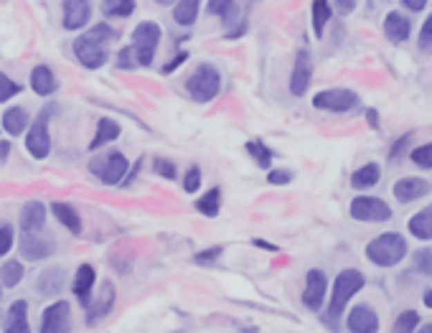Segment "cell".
<instances>
[{
	"label": "cell",
	"instance_id": "obj_50",
	"mask_svg": "<svg viewBox=\"0 0 432 333\" xmlns=\"http://www.w3.org/2000/svg\"><path fill=\"white\" fill-rule=\"evenodd\" d=\"M402 6H404V8H409V10H422L424 6H427V0H402Z\"/></svg>",
	"mask_w": 432,
	"mask_h": 333
},
{
	"label": "cell",
	"instance_id": "obj_20",
	"mask_svg": "<svg viewBox=\"0 0 432 333\" xmlns=\"http://www.w3.org/2000/svg\"><path fill=\"white\" fill-rule=\"evenodd\" d=\"M46 224V207L41 201H28L21 209V229L24 231H41Z\"/></svg>",
	"mask_w": 432,
	"mask_h": 333
},
{
	"label": "cell",
	"instance_id": "obj_22",
	"mask_svg": "<svg viewBox=\"0 0 432 333\" xmlns=\"http://www.w3.org/2000/svg\"><path fill=\"white\" fill-rule=\"evenodd\" d=\"M120 133H122V127H120L115 120H110V117L100 120V122H97V135H95V140L89 143V151H100L102 145L115 143L120 137Z\"/></svg>",
	"mask_w": 432,
	"mask_h": 333
},
{
	"label": "cell",
	"instance_id": "obj_38",
	"mask_svg": "<svg viewBox=\"0 0 432 333\" xmlns=\"http://www.w3.org/2000/svg\"><path fill=\"white\" fill-rule=\"evenodd\" d=\"M21 84L18 82H13L8 77V74H0V102H8V99H13L16 95H21Z\"/></svg>",
	"mask_w": 432,
	"mask_h": 333
},
{
	"label": "cell",
	"instance_id": "obj_26",
	"mask_svg": "<svg viewBox=\"0 0 432 333\" xmlns=\"http://www.w3.org/2000/svg\"><path fill=\"white\" fill-rule=\"evenodd\" d=\"M379 178H382V168H379V163H366V166H361L359 171H354V175H351V186H354L356 191L361 189H371V186H377Z\"/></svg>",
	"mask_w": 432,
	"mask_h": 333
},
{
	"label": "cell",
	"instance_id": "obj_45",
	"mask_svg": "<svg viewBox=\"0 0 432 333\" xmlns=\"http://www.w3.org/2000/svg\"><path fill=\"white\" fill-rule=\"evenodd\" d=\"M118 66H120V69H135V66H138V64H135V56H133V48H130V46L120 51Z\"/></svg>",
	"mask_w": 432,
	"mask_h": 333
},
{
	"label": "cell",
	"instance_id": "obj_1",
	"mask_svg": "<svg viewBox=\"0 0 432 333\" xmlns=\"http://www.w3.org/2000/svg\"><path fill=\"white\" fill-rule=\"evenodd\" d=\"M115 36L110 26H92L89 31H84L74 41V54H77L79 64L86 66V69H100L107 56H110V41Z\"/></svg>",
	"mask_w": 432,
	"mask_h": 333
},
{
	"label": "cell",
	"instance_id": "obj_24",
	"mask_svg": "<svg viewBox=\"0 0 432 333\" xmlns=\"http://www.w3.org/2000/svg\"><path fill=\"white\" fill-rule=\"evenodd\" d=\"M407 229L412 237L422 239V242H430L432 239V204L422 211H417L412 219H409Z\"/></svg>",
	"mask_w": 432,
	"mask_h": 333
},
{
	"label": "cell",
	"instance_id": "obj_46",
	"mask_svg": "<svg viewBox=\"0 0 432 333\" xmlns=\"http://www.w3.org/2000/svg\"><path fill=\"white\" fill-rule=\"evenodd\" d=\"M267 181L272 183V186H285V183L292 181V173L290 171H270Z\"/></svg>",
	"mask_w": 432,
	"mask_h": 333
},
{
	"label": "cell",
	"instance_id": "obj_33",
	"mask_svg": "<svg viewBox=\"0 0 432 333\" xmlns=\"http://www.w3.org/2000/svg\"><path fill=\"white\" fill-rule=\"evenodd\" d=\"M196 209L204 216H216V214H219V209H221V189H219V186L209 189V193H206L204 198H198Z\"/></svg>",
	"mask_w": 432,
	"mask_h": 333
},
{
	"label": "cell",
	"instance_id": "obj_30",
	"mask_svg": "<svg viewBox=\"0 0 432 333\" xmlns=\"http://www.w3.org/2000/svg\"><path fill=\"white\" fill-rule=\"evenodd\" d=\"M236 10L239 8H236L234 0H209L206 3V13L209 16H219L227 26L236 18Z\"/></svg>",
	"mask_w": 432,
	"mask_h": 333
},
{
	"label": "cell",
	"instance_id": "obj_35",
	"mask_svg": "<svg viewBox=\"0 0 432 333\" xmlns=\"http://www.w3.org/2000/svg\"><path fill=\"white\" fill-rule=\"evenodd\" d=\"M420 325V313L417 310H404L397 316L392 325V333H415V328Z\"/></svg>",
	"mask_w": 432,
	"mask_h": 333
},
{
	"label": "cell",
	"instance_id": "obj_25",
	"mask_svg": "<svg viewBox=\"0 0 432 333\" xmlns=\"http://www.w3.org/2000/svg\"><path fill=\"white\" fill-rule=\"evenodd\" d=\"M26 127H28V112L24 107H8V110L3 112V130L8 135L13 137L24 135Z\"/></svg>",
	"mask_w": 432,
	"mask_h": 333
},
{
	"label": "cell",
	"instance_id": "obj_6",
	"mask_svg": "<svg viewBox=\"0 0 432 333\" xmlns=\"http://www.w3.org/2000/svg\"><path fill=\"white\" fill-rule=\"evenodd\" d=\"M89 168H92V173H95L102 183H107V186H118V183L125 178L127 171H130V163H127V158L120 151H112V153H107V155H102V158L92 160Z\"/></svg>",
	"mask_w": 432,
	"mask_h": 333
},
{
	"label": "cell",
	"instance_id": "obj_37",
	"mask_svg": "<svg viewBox=\"0 0 432 333\" xmlns=\"http://www.w3.org/2000/svg\"><path fill=\"white\" fill-rule=\"evenodd\" d=\"M409 158H412V163H415V166L432 171V143H424V145H417V148H412Z\"/></svg>",
	"mask_w": 432,
	"mask_h": 333
},
{
	"label": "cell",
	"instance_id": "obj_11",
	"mask_svg": "<svg viewBox=\"0 0 432 333\" xmlns=\"http://www.w3.org/2000/svg\"><path fill=\"white\" fill-rule=\"evenodd\" d=\"M310 79H313V56L308 48H300L290 74V92L295 97H303L310 87Z\"/></svg>",
	"mask_w": 432,
	"mask_h": 333
},
{
	"label": "cell",
	"instance_id": "obj_49",
	"mask_svg": "<svg viewBox=\"0 0 432 333\" xmlns=\"http://www.w3.org/2000/svg\"><path fill=\"white\" fill-rule=\"evenodd\" d=\"M186 59H189V54H178V56H176V59H173V61H168V64H165V66H163V72H165V74L176 72V69H178V66H181V64L186 61Z\"/></svg>",
	"mask_w": 432,
	"mask_h": 333
},
{
	"label": "cell",
	"instance_id": "obj_23",
	"mask_svg": "<svg viewBox=\"0 0 432 333\" xmlns=\"http://www.w3.org/2000/svg\"><path fill=\"white\" fill-rule=\"evenodd\" d=\"M31 87H33V92L36 95H41V97H48V95H54L56 92V77H54V72L48 69V66H36L31 72Z\"/></svg>",
	"mask_w": 432,
	"mask_h": 333
},
{
	"label": "cell",
	"instance_id": "obj_44",
	"mask_svg": "<svg viewBox=\"0 0 432 333\" xmlns=\"http://www.w3.org/2000/svg\"><path fill=\"white\" fill-rule=\"evenodd\" d=\"M156 173H158V175H165L168 181H173V178H176V166H173L171 160L156 158Z\"/></svg>",
	"mask_w": 432,
	"mask_h": 333
},
{
	"label": "cell",
	"instance_id": "obj_19",
	"mask_svg": "<svg viewBox=\"0 0 432 333\" xmlns=\"http://www.w3.org/2000/svg\"><path fill=\"white\" fill-rule=\"evenodd\" d=\"M95 267L92 265H82L77 270V278H74V295L82 305H89L92 303V287H95Z\"/></svg>",
	"mask_w": 432,
	"mask_h": 333
},
{
	"label": "cell",
	"instance_id": "obj_34",
	"mask_svg": "<svg viewBox=\"0 0 432 333\" xmlns=\"http://www.w3.org/2000/svg\"><path fill=\"white\" fill-rule=\"evenodd\" d=\"M244 148H247V153H250L252 158L257 160L259 168H265V171H267V168H272V151H270L265 143H259V140H250V143L244 145Z\"/></svg>",
	"mask_w": 432,
	"mask_h": 333
},
{
	"label": "cell",
	"instance_id": "obj_48",
	"mask_svg": "<svg viewBox=\"0 0 432 333\" xmlns=\"http://www.w3.org/2000/svg\"><path fill=\"white\" fill-rule=\"evenodd\" d=\"M330 3H333V6H336L338 8V13H351V10H354V6H356V0H330Z\"/></svg>",
	"mask_w": 432,
	"mask_h": 333
},
{
	"label": "cell",
	"instance_id": "obj_29",
	"mask_svg": "<svg viewBox=\"0 0 432 333\" xmlns=\"http://www.w3.org/2000/svg\"><path fill=\"white\" fill-rule=\"evenodd\" d=\"M198 6H201V0H178V3H176V8H173V18H176V23H181V26L196 23Z\"/></svg>",
	"mask_w": 432,
	"mask_h": 333
},
{
	"label": "cell",
	"instance_id": "obj_55",
	"mask_svg": "<svg viewBox=\"0 0 432 333\" xmlns=\"http://www.w3.org/2000/svg\"><path fill=\"white\" fill-rule=\"evenodd\" d=\"M417 333H432V323H424L422 328H420V331Z\"/></svg>",
	"mask_w": 432,
	"mask_h": 333
},
{
	"label": "cell",
	"instance_id": "obj_18",
	"mask_svg": "<svg viewBox=\"0 0 432 333\" xmlns=\"http://www.w3.org/2000/svg\"><path fill=\"white\" fill-rule=\"evenodd\" d=\"M112 305H115V287H112V283H104L100 301L89 303V305L84 308L86 310V323L89 325L100 323V321H102V318L112 310Z\"/></svg>",
	"mask_w": 432,
	"mask_h": 333
},
{
	"label": "cell",
	"instance_id": "obj_39",
	"mask_svg": "<svg viewBox=\"0 0 432 333\" xmlns=\"http://www.w3.org/2000/svg\"><path fill=\"white\" fill-rule=\"evenodd\" d=\"M412 265H415L417 272L432 275V249H417V252L412 254Z\"/></svg>",
	"mask_w": 432,
	"mask_h": 333
},
{
	"label": "cell",
	"instance_id": "obj_42",
	"mask_svg": "<svg viewBox=\"0 0 432 333\" xmlns=\"http://www.w3.org/2000/svg\"><path fill=\"white\" fill-rule=\"evenodd\" d=\"M10 247H13V229H10L8 224H3L0 227V257L8 254Z\"/></svg>",
	"mask_w": 432,
	"mask_h": 333
},
{
	"label": "cell",
	"instance_id": "obj_40",
	"mask_svg": "<svg viewBox=\"0 0 432 333\" xmlns=\"http://www.w3.org/2000/svg\"><path fill=\"white\" fill-rule=\"evenodd\" d=\"M183 189H186V193H196V191L201 189V168H198V166H191L189 171H186V178H183Z\"/></svg>",
	"mask_w": 432,
	"mask_h": 333
},
{
	"label": "cell",
	"instance_id": "obj_10",
	"mask_svg": "<svg viewBox=\"0 0 432 333\" xmlns=\"http://www.w3.org/2000/svg\"><path fill=\"white\" fill-rule=\"evenodd\" d=\"M71 331V310L66 301L51 303L41 316V333H69Z\"/></svg>",
	"mask_w": 432,
	"mask_h": 333
},
{
	"label": "cell",
	"instance_id": "obj_57",
	"mask_svg": "<svg viewBox=\"0 0 432 333\" xmlns=\"http://www.w3.org/2000/svg\"><path fill=\"white\" fill-rule=\"evenodd\" d=\"M0 293H3V290H0Z\"/></svg>",
	"mask_w": 432,
	"mask_h": 333
},
{
	"label": "cell",
	"instance_id": "obj_2",
	"mask_svg": "<svg viewBox=\"0 0 432 333\" xmlns=\"http://www.w3.org/2000/svg\"><path fill=\"white\" fill-rule=\"evenodd\" d=\"M364 283H366V278H364L359 270H354V267H346V270L338 272L336 283H333V295H330V303H328V316H326V323H330L333 328H336L338 316L344 313V308L348 305V301H351V298L361 290Z\"/></svg>",
	"mask_w": 432,
	"mask_h": 333
},
{
	"label": "cell",
	"instance_id": "obj_31",
	"mask_svg": "<svg viewBox=\"0 0 432 333\" xmlns=\"http://www.w3.org/2000/svg\"><path fill=\"white\" fill-rule=\"evenodd\" d=\"M330 3L328 0H313V33L321 39L323 31H326V26L330 21Z\"/></svg>",
	"mask_w": 432,
	"mask_h": 333
},
{
	"label": "cell",
	"instance_id": "obj_43",
	"mask_svg": "<svg viewBox=\"0 0 432 333\" xmlns=\"http://www.w3.org/2000/svg\"><path fill=\"white\" fill-rule=\"evenodd\" d=\"M412 133H407V135H402L400 140H397V143H394V148L392 151H389V160H397V158H402V155H404V151H407V145L412 143Z\"/></svg>",
	"mask_w": 432,
	"mask_h": 333
},
{
	"label": "cell",
	"instance_id": "obj_32",
	"mask_svg": "<svg viewBox=\"0 0 432 333\" xmlns=\"http://www.w3.org/2000/svg\"><path fill=\"white\" fill-rule=\"evenodd\" d=\"M24 280V265L18 260H8L0 267V285L3 287H16Z\"/></svg>",
	"mask_w": 432,
	"mask_h": 333
},
{
	"label": "cell",
	"instance_id": "obj_21",
	"mask_svg": "<svg viewBox=\"0 0 432 333\" xmlns=\"http://www.w3.org/2000/svg\"><path fill=\"white\" fill-rule=\"evenodd\" d=\"M6 333H31V325H28V303L26 301H16L8 308Z\"/></svg>",
	"mask_w": 432,
	"mask_h": 333
},
{
	"label": "cell",
	"instance_id": "obj_4",
	"mask_svg": "<svg viewBox=\"0 0 432 333\" xmlns=\"http://www.w3.org/2000/svg\"><path fill=\"white\" fill-rule=\"evenodd\" d=\"M186 89H189L194 102H212L214 97L221 92V74L216 72V66H212V64H201L196 72L189 77Z\"/></svg>",
	"mask_w": 432,
	"mask_h": 333
},
{
	"label": "cell",
	"instance_id": "obj_53",
	"mask_svg": "<svg viewBox=\"0 0 432 333\" xmlns=\"http://www.w3.org/2000/svg\"><path fill=\"white\" fill-rule=\"evenodd\" d=\"M10 153V143H0V160H6Z\"/></svg>",
	"mask_w": 432,
	"mask_h": 333
},
{
	"label": "cell",
	"instance_id": "obj_17",
	"mask_svg": "<svg viewBox=\"0 0 432 333\" xmlns=\"http://www.w3.org/2000/svg\"><path fill=\"white\" fill-rule=\"evenodd\" d=\"M409 33H412V23H409V18L400 10H392V13H386L384 18V36L392 44H404L409 39Z\"/></svg>",
	"mask_w": 432,
	"mask_h": 333
},
{
	"label": "cell",
	"instance_id": "obj_16",
	"mask_svg": "<svg viewBox=\"0 0 432 333\" xmlns=\"http://www.w3.org/2000/svg\"><path fill=\"white\" fill-rule=\"evenodd\" d=\"M394 198L400 201V204H409V201H417V198H422L430 193V183L424 181V178H415V175H409V178H400V181L394 183Z\"/></svg>",
	"mask_w": 432,
	"mask_h": 333
},
{
	"label": "cell",
	"instance_id": "obj_13",
	"mask_svg": "<svg viewBox=\"0 0 432 333\" xmlns=\"http://www.w3.org/2000/svg\"><path fill=\"white\" fill-rule=\"evenodd\" d=\"M54 252V239L41 231H24L21 237V254L26 260H44Z\"/></svg>",
	"mask_w": 432,
	"mask_h": 333
},
{
	"label": "cell",
	"instance_id": "obj_56",
	"mask_svg": "<svg viewBox=\"0 0 432 333\" xmlns=\"http://www.w3.org/2000/svg\"><path fill=\"white\" fill-rule=\"evenodd\" d=\"M156 3H160V6H168V3H173V0H156Z\"/></svg>",
	"mask_w": 432,
	"mask_h": 333
},
{
	"label": "cell",
	"instance_id": "obj_5",
	"mask_svg": "<svg viewBox=\"0 0 432 333\" xmlns=\"http://www.w3.org/2000/svg\"><path fill=\"white\" fill-rule=\"evenodd\" d=\"M160 44V26L145 21L133 31V56L138 66H150L156 59V48Z\"/></svg>",
	"mask_w": 432,
	"mask_h": 333
},
{
	"label": "cell",
	"instance_id": "obj_47",
	"mask_svg": "<svg viewBox=\"0 0 432 333\" xmlns=\"http://www.w3.org/2000/svg\"><path fill=\"white\" fill-rule=\"evenodd\" d=\"M219 254H221V247H212L209 252H198L194 260H196L198 265H209V262H214L216 257H219Z\"/></svg>",
	"mask_w": 432,
	"mask_h": 333
},
{
	"label": "cell",
	"instance_id": "obj_54",
	"mask_svg": "<svg viewBox=\"0 0 432 333\" xmlns=\"http://www.w3.org/2000/svg\"><path fill=\"white\" fill-rule=\"evenodd\" d=\"M424 305H427V308H432V287L427 290V293H424Z\"/></svg>",
	"mask_w": 432,
	"mask_h": 333
},
{
	"label": "cell",
	"instance_id": "obj_28",
	"mask_svg": "<svg viewBox=\"0 0 432 333\" xmlns=\"http://www.w3.org/2000/svg\"><path fill=\"white\" fill-rule=\"evenodd\" d=\"M62 285H64V270H59V267H51V270H46L36 280V290L41 295H56L62 290Z\"/></svg>",
	"mask_w": 432,
	"mask_h": 333
},
{
	"label": "cell",
	"instance_id": "obj_51",
	"mask_svg": "<svg viewBox=\"0 0 432 333\" xmlns=\"http://www.w3.org/2000/svg\"><path fill=\"white\" fill-rule=\"evenodd\" d=\"M366 120H369V125L374 127V130H379V115H377V110H369V112H366Z\"/></svg>",
	"mask_w": 432,
	"mask_h": 333
},
{
	"label": "cell",
	"instance_id": "obj_27",
	"mask_svg": "<svg viewBox=\"0 0 432 333\" xmlns=\"http://www.w3.org/2000/svg\"><path fill=\"white\" fill-rule=\"evenodd\" d=\"M54 214H56V219L64 224V229H69L71 234H79L82 231V216H79V211L74 207H69V204H54Z\"/></svg>",
	"mask_w": 432,
	"mask_h": 333
},
{
	"label": "cell",
	"instance_id": "obj_8",
	"mask_svg": "<svg viewBox=\"0 0 432 333\" xmlns=\"http://www.w3.org/2000/svg\"><path fill=\"white\" fill-rule=\"evenodd\" d=\"M48 115L51 110L41 112L39 117L33 120V125L26 133V148L36 160H44L51 153V135H48Z\"/></svg>",
	"mask_w": 432,
	"mask_h": 333
},
{
	"label": "cell",
	"instance_id": "obj_9",
	"mask_svg": "<svg viewBox=\"0 0 432 333\" xmlns=\"http://www.w3.org/2000/svg\"><path fill=\"white\" fill-rule=\"evenodd\" d=\"M359 104V95L354 89H326V92H318L313 97V107L315 110H326V112H348L354 110Z\"/></svg>",
	"mask_w": 432,
	"mask_h": 333
},
{
	"label": "cell",
	"instance_id": "obj_14",
	"mask_svg": "<svg viewBox=\"0 0 432 333\" xmlns=\"http://www.w3.org/2000/svg\"><path fill=\"white\" fill-rule=\"evenodd\" d=\"M346 325H348V331L351 333H379V316L377 310L361 303V305H356L351 308L348 318H346Z\"/></svg>",
	"mask_w": 432,
	"mask_h": 333
},
{
	"label": "cell",
	"instance_id": "obj_52",
	"mask_svg": "<svg viewBox=\"0 0 432 333\" xmlns=\"http://www.w3.org/2000/svg\"><path fill=\"white\" fill-rule=\"evenodd\" d=\"M254 245L262 247V249H267V252H277V247L270 245V242H265V239H254Z\"/></svg>",
	"mask_w": 432,
	"mask_h": 333
},
{
	"label": "cell",
	"instance_id": "obj_41",
	"mask_svg": "<svg viewBox=\"0 0 432 333\" xmlns=\"http://www.w3.org/2000/svg\"><path fill=\"white\" fill-rule=\"evenodd\" d=\"M420 48L422 51H432V13L427 18H424V23H422V28H420Z\"/></svg>",
	"mask_w": 432,
	"mask_h": 333
},
{
	"label": "cell",
	"instance_id": "obj_15",
	"mask_svg": "<svg viewBox=\"0 0 432 333\" xmlns=\"http://www.w3.org/2000/svg\"><path fill=\"white\" fill-rule=\"evenodd\" d=\"M92 18V3L89 0H64V28L79 31Z\"/></svg>",
	"mask_w": 432,
	"mask_h": 333
},
{
	"label": "cell",
	"instance_id": "obj_12",
	"mask_svg": "<svg viewBox=\"0 0 432 333\" xmlns=\"http://www.w3.org/2000/svg\"><path fill=\"white\" fill-rule=\"evenodd\" d=\"M326 290H328V280L323 270H308L306 275V290H303V303L308 310H321L326 301Z\"/></svg>",
	"mask_w": 432,
	"mask_h": 333
},
{
	"label": "cell",
	"instance_id": "obj_3",
	"mask_svg": "<svg viewBox=\"0 0 432 333\" xmlns=\"http://www.w3.org/2000/svg\"><path fill=\"white\" fill-rule=\"evenodd\" d=\"M404 254H407V242L397 231L379 234L366 245V257L377 267H394V265H400L404 260Z\"/></svg>",
	"mask_w": 432,
	"mask_h": 333
},
{
	"label": "cell",
	"instance_id": "obj_36",
	"mask_svg": "<svg viewBox=\"0 0 432 333\" xmlns=\"http://www.w3.org/2000/svg\"><path fill=\"white\" fill-rule=\"evenodd\" d=\"M104 13L115 18H127L135 10V0H104Z\"/></svg>",
	"mask_w": 432,
	"mask_h": 333
},
{
	"label": "cell",
	"instance_id": "obj_7",
	"mask_svg": "<svg viewBox=\"0 0 432 333\" xmlns=\"http://www.w3.org/2000/svg\"><path fill=\"white\" fill-rule=\"evenodd\" d=\"M348 214L356 222H369V224H379V222H389L392 219V209L386 201L374 196H356L348 207Z\"/></svg>",
	"mask_w": 432,
	"mask_h": 333
}]
</instances>
